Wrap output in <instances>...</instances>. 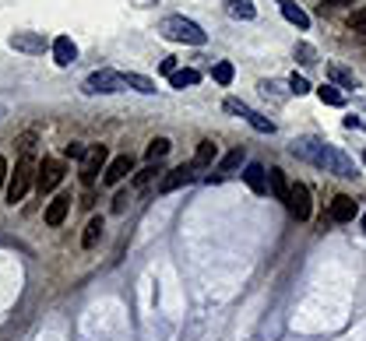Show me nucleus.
<instances>
[{
	"label": "nucleus",
	"mask_w": 366,
	"mask_h": 341,
	"mask_svg": "<svg viewBox=\"0 0 366 341\" xmlns=\"http://www.w3.org/2000/svg\"><path fill=\"white\" fill-rule=\"evenodd\" d=\"M289 151L299 155V158H306L310 165L324 169V173H335V176H356V162H352L349 155H342L338 148L317 141V138H299V141L289 144Z\"/></svg>",
	"instance_id": "1"
},
{
	"label": "nucleus",
	"mask_w": 366,
	"mask_h": 341,
	"mask_svg": "<svg viewBox=\"0 0 366 341\" xmlns=\"http://www.w3.org/2000/svg\"><path fill=\"white\" fill-rule=\"evenodd\" d=\"M159 32H163L166 39H173V42H190V46H204V42H208L204 28H201L197 22L183 18V15H169V18H163Z\"/></svg>",
	"instance_id": "2"
},
{
	"label": "nucleus",
	"mask_w": 366,
	"mask_h": 341,
	"mask_svg": "<svg viewBox=\"0 0 366 341\" xmlns=\"http://www.w3.org/2000/svg\"><path fill=\"white\" fill-rule=\"evenodd\" d=\"M35 173H39V169H35V162H32V158H22V162L15 165L11 183H8V201H11V204L25 201V194H28V187H32Z\"/></svg>",
	"instance_id": "3"
},
{
	"label": "nucleus",
	"mask_w": 366,
	"mask_h": 341,
	"mask_svg": "<svg viewBox=\"0 0 366 341\" xmlns=\"http://www.w3.org/2000/svg\"><path fill=\"white\" fill-rule=\"evenodd\" d=\"M127 88V78L120 71H95L85 78V92L88 95H113V92H124Z\"/></svg>",
	"instance_id": "4"
},
{
	"label": "nucleus",
	"mask_w": 366,
	"mask_h": 341,
	"mask_svg": "<svg viewBox=\"0 0 366 341\" xmlns=\"http://www.w3.org/2000/svg\"><path fill=\"white\" fill-rule=\"evenodd\" d=\"M222 109H226V113H233V117H243V120H247L253 131H260V134H272V131H275V124H272L268 117L253 113V109H250L247 102H240V99H226V102H222Z\"/></svg>",
	"instance_id": "5"
},
{
	"label": "nucleus",
	"mask_w": 366,
	"mask_h": 341,
	"mask_svg": "<svg viewBox=\"0 0 366 341\" xmlns=\"http://www.w3.org/2000/svg\"><path fill=\"white\" fill-rule=\"evenodd\" d=\"M102 165H106V144H92V148L85 151V158H81V169H78L85 187H92L99 173H106Z\"/></svg>",
	"instance_id": "6"
},
{
	"label": "nucleus",
	"mask_w": 366,
	"mask_h": 341,
	"mask_svg": "<svg viewBox=\"0 0 366 341\" xmlns=\"http://www.w3.org/2000/svg\"><path fill=\"white\" fill-rule=\"evenodd\" d=\"M60 180H64V162H60V158H42L39 173H35V187H39V194L57 190Z\"/></svg>",
	"instance_id": "7"
},
{
	"label": "nucleus",
	"mask_w": 366,
	"mask_h": 341,
	"mask_svg": "<svg viewBox=\"0 0 366 341\" xmlns=\"http://www.w3.org/2000/svg\"><path fill=\"white\" fill-rule=\"evenodd\" d=\"M194 180H197V165H194V162L176 165V169H169V173L159 180V194H173V190H180V187H187V183H194Z\"/></svg>",
	"instance_id": "8"
},
{
	"label": "nucleus",
	"mask_w": 366,
	"mask_h": 341,
	"mask_svg": "<svg viewBox=\"0 0 366 341\" xmlns=\"http://www.w3.org/2000/svg\"><path fill=\"white\" fill-rule=\"evenodd\" d=\"M285 208L292 211L296 222H306V218H310V190H306L303 183H292V190H289V204H285Z\"/></svg>",
	"instance_id": "9"
},
{
	"label": "nucleus",
	"mask_w": 366,
	"mask_h": 341,
	"mask_svg": "<svg viewBox=\"0 0 366 341\" xmlns=\"http://www.w3.org/2000/svg\"><path fill=\"white\" fill-rule=\"evenodd\" d=\"M243 180H247V187H250L253 194H268V169L260 165V162H250V165L243 169Z\"/></svg>",
	"instance_id": "10"
},
{
	"label": "nucleus",
	"mask_w": 366,
	"mask_h": 341,
	"mask_svg": "<svg viewBox=\"0 0 366 341\" xmlns=\"http://www.w3.org/2000/svg\"><path fill=\"white\" fill-rule=\"evenodd\" d=\"M53 60H57L60 67H71V64L78 60V46L71 42V35H57V39H53Z\"/></svg>",
	"instance_id": "11"
},
{
	"label": "nucleus",
	"mask_w": 366,
	"mask_h": 341,
	"mask_svg": "<svg viewBox=\"0 0 366 341\" xmlns=\"http://www.w3.org/2000/svg\"><path fill=\"white\" fill-rule=\"evenodd\" d=\"M131 169H134V162H131V155H117L110 165H106V176H102V180H106L110 187H117L127 173H131Z\"/></svg>",
	"instance_id": "12"
},
{
	"label": "nucleus",
	"mask_w": 366,
	"mask_h": 341,
	"mask_svg": "<svg viewBox=\"0 0 366 341\" xmlns=\"http://www.w3.org/2000/svg\"><path fill=\"white\" fill-rule=\"evenodd\" d=\"M67 211H71V197L67 194H60V197H53L49 201V208H46V225H64V218H67Z\"/></svg>",
	"instance_id": "13"
},
{
	"label": "nucleus",
	"mask_w": 366,
	"mask_h": 341,
	"mask_svg": "<svg viewBox=\"0 0 366 341\" xmlns=\"http://www.w3.org/2000/svg\"><path fill=\"white\" fill-rule=\"evenodd\" d=\"M278 8H282V15H285L289 25H296V28H310V15L296 4V0H278Z\"/></svg>",
	"instance_id": "14"
},
{
	"label": "nucleus",
	"mask_w": 366,
	"mask_h": 341,
	"mask_svg": "<svg viewBox=\"0 0 366 341\" xmlns=\"http://www.w3.org/2000/svg\"><path fill=\"white\" fill-rule=\"evenodd\" d=\"M268 190L275 194V201H285V204H289V190H292V183L285 180L282 169H268Z\"/></svg>",
	"instance_id": "15"
},
{
	"label": "nucleus",
	"mask_w": 366,
	"mask_h": 341,
	"mask_svg": "<svg viewBox=\"0 0 366 341\" xmlns=\"http://www.w3.org/2000/svg\"><path fill=\"white\" fill-rule=\"evenodd\" d=\"M356 211H359V208H356V201H352V197H345V194H338V197L331 201V218H335V222H352V218H356Z\"/></svg>",
	"instance_id": "16"
},
{
	"label": "nucleus",
	"mask_w": 366,
	"mask_h": 341,
	"mask_svg": "<svg viewBox=\"0 0 366 341\" xmlns=\"http://www.w3.org/2000/svg\"><path fill=\"white\" fill-rule=\"evenodd\" d=\"M11 46H15V49H25V53H42V49H46V39H39V35H32V32H15V35H11Z\"/></svg>",
	"instance_id": "17"
},
{
	"label": "nucleus",
	"mask_w": 366,
	"mask_h": 341,
	"mask_svg": "<svg viewBox=\"0 0 366 341\" xmlns=\"http://www.w3.org/2000/svg\"><path fill=\"white\" fill-rule=\"evenodd\" d=\"M226 11L240 22H253L257 18V8H253V0H226Z\"/></svg>",
	"instance_id": "18"
},
{
	"label": "nucleus",
	"mask_w": 366,
	"mask_h": 341,
	"mask_svg": "<svg viewBox=\"0 0 366 341\" xmlns=\"http://www.w3.org/2000/svg\"><path fill=\"white\" fill-rule=\"evenodd\" d=\"M215 155H219V144H215V141H201V144H197V151H194V165H197V169L212 165V162H215Z\"/></svg>",
	"instance_id": "19"
},
{
	"label": "nucleus",
	"mask_w": 366,
	"mask_h": 341,
	"mask_svg": "<svg viewBox=\"0 0 366 341\" xmlns=\"http://www.w3.org/2000/svg\"><path fill=\"white\" fill-rule=\"evenodd\" d=\"M99 236H102V218H99V215H92V218H88V225H85L81 247H85V250H92V247L99 243Z\"/></svg>",
	"instance_id": "20"
},
{
	"label": "nucleus",
	"mask_w": 366,
	"mask_h": 341,
	"mask_svg": "<svg viewBox=\"0 0 366 341\" xmlns=\"http://www.w3.org/2000/svg\"><path fill=\"white\" fill-rule=\"evenodd\" d=\"M201 81V74L197 71H190V67H183V71H173L169 74V85L173 88H187V85H197Z\"/></svg>",
	"instance_id": "21"
},
{
	"label": "nucleus",
	"mask_w": 366,
	"mask_h": 341,
	"mask_svg": "<svg viewBox=\"0 0 366 341\" xmlns=\"http://www.w3.org/2000/svg\"><path fill=\"white\" fill-rule=\"evenodd\" d=\"M328 74H331V81H335V85H342V88H356L352 71H345L342 64H331V67H328Z\"/></svg>",
	"instance_id": "22"
},
{
	"label": "nucleus",
	"mask_w": 366,
	"mask_h": 341,
	"mask_svg": "<svg viewBox=\"0 0 366 341\" xmlns=\"http://www.w3.org/2000/svg\"><path fill=\"white\" fill-rule=\"evenodd\" d=\"M317 99H321L324 106H345V95H342L335 85H321V88H317Z\"/></svg>",
	"instance_id": "23"
},
{
	"label": "nucleus",
	"mask_w": 366,
	"mask_h": 341,
	"mask_svg": "<svg viewBox=\"0 0 366 341\" xmlns=\"http://www.w3.org/2000/svg\"><path fill=\"white\" fill-rule=\"evenodd\" d=\"M166 151H169V141H166V138H155V141L144 148V158H148V162H159Z\"/></svg>",
	"instance_id": "24"
},
{
	"label": "nucleus",
	"mask_w": 366,
	"mask_h": 341,
	"mask_svg": "<svg viewBox=\"0 0 366 341\" xmlns=\"http://www.w3.org/2000/svg\"><path fill=\"white\" fill-rule=\"evenodd\" d=\"M127 78V88H134V92H141V95H151L155 92V81H148V78H141V74H124Z\"/></svg>",
	"instance_id": "25"
},
{
	"label": "nucleus",
	"mask_w": 366,
	"mask_h": 341,
	"mask_svg": "<svg viewBox=\"0 0 366 341\" xmlns=\"http://www.w3.org/2000/svg\"><path fill=\"white\" fill-rule=\"evenodd\" d=\"M233 74H236V71H233V64H226V60L212 67V78H215L219 85H229V81H233Z\"/></svg>",
	"instance_id": "26"
},
{
	"label": "nucleus",
	"mask_w": 366,
	"mask_h": 341,
	"mask_svg": "<svg viewBox=\"0 0 366 341\" xmlns=\"http://www.w3.org/2000/svg\"><path fill=\"white\" fill-rule=\"evenodd\" d=\"M35 141H39V138H35V131H25V134H22V138L15 141V144H18V151H22V158H28V155H32Z\"/></svg>",
	"instance_id": "27"
},
{
	"label": "nucleus",
	"mask_w": 366,
	"mask_h": 341,
	"mask_svg": "<svg viewBox=\"0 0 366 341\" xmlns=\"http://www.w3.org/2000/svg\"><path fill=\"white\" fill-rule=\"evenodd\" d=\"M243 158H247V155H243V148H233V151H229V155L222 158V173H229V169H236V165H240Z\"/></svg>",
	"instance_id": "28"
},
{
	"label": "nucleus",
	"mask_w": 366,
	"mask_h": 341,
	"mask_svg": "<svg viewBox=\"0 0 366 341\" xmlns=\"http://www.w3.org/2000/svg\"><path fill=\"white\" fill-rule=\"evenodd\" d=\"M349 25H352V32H359V35H366V8H359V11H352V18H349Z\"/></svg>",
	"instance_id": "29"
},
{
	"label": "nucleus",
	"mask_w": 366,
	"mask_h": 341,
	"mask_svg": "<svg viewBox=\"0 0 366 341\" xmlns=\"http://www.w3.org/2000/svg\"><path fill=\"white\" fill-rule=\"evenodd\" d=\"M296 56H299V64H306V67H310V64H317V60H313L317 53H313V46H306V42L296 46Z\"/></svg>",
	"instance_id": "30"
},
{
	"label": "nucleus",
	"mask_w": 366,
	"mask_h": 341,
	"mask_svg": "<svg viewBox=\"0 0 366 341\" xmlns=\"http://www.w3.org/2000/svg\"><path fill=\"white\" fill-rule=\"evenodd\" d=\"M155 173H163V169H159V165H148V169H141V173L134 176V187H148V180H151Z\"/></svg>",
	"instance_id": "31"
},
{
	"label": "nucleus",
	"mask_w": 366,
	"mask_h": 341,
	"mask_svg": "<svg viewBox=\"0 0 366 341\" xmlns=\"http://www.w3.org/2000/svg\"><path fill=\"white\" fill-rule=\"evenodd\" d=\"M289 92H292V95H306V92H313V88H310V81H306V78H296V74H292Z\"/></svg>",
	"instance_id": "32"
},
{
	"label": "nucleus",
	"mask_w": 366,
	"mask_h": 341,
	"mask_svg": "<svg viewBox=\"0 0 366 341\" xmlns=\"http://www.w3.org/2000/svg\"><path fill=\"white\" fill-rule=\"evenodd\" d=\"M85 151H88V148H85L81 141H71V144L64 148V155H67V158H85Z\"/></svg>",
	"instance_id": "33"
},
{
	"label": "nucleus",
	"mask_w": 366,
	"mask_h": 341,
	"mask_svg": "<svg viewBox=\"0 0 366 341\" xmlns=\"http://www.w3.org/2000/svg\"><path fill=\"white\" fill-rule=\"evenodd\" d=\"M113 211H117V215H124V211H127V190H120V194L113 197Z\"/></svg>",
	"instance_id": "34"
},
{
	"label": "nucleus",
	"mask_w": 366,
	"mask_h": 341,
	"mask_svg": "<svg viewBox=\"0 0 366 341\" xmlns=\"http://www.w3.org/2000/svg\"><path fill=\"white\" fill-rule=\"evenodd\" d=\"M176 71V60H173V56H166V60H163V74H173Z\"/></svg>",
	"instance_id": "35"
},
{
	"label": "nucleus",
	"mask_w": 366,
	"mask_h": 341,
	"mask_svg": "<svg viewBox=\"0 0 366 341\" xmlns=\"http://www.w3.org/2000/svg\"><path fill=\"white\" fill-rule=\"evenodd\" d=\"M345 127H349V131H352V127L359 131V127H363V120H359V117H345Z\"/></svg>",
	"instance_id": "36"
},
{
	"label": "nucleus",
	"mask_w": 366,
	"mask_h": 341,
	"mask_svg": "<svg viewBox=\"0 0 366 341\" xmlns=\"http://www.w3.org/2000/svg\"><path fill=\"white\" fill-rule=\"evenodd\" d=\"M4 180H8V162L0 158V187H4Z\"/></svg>",
	"instance_id": "37"
},
{
	"label": "nucleus",
	"mask_w": 366,
	"mask_h": 341,
	"mask_svg": "<svg viewBox=\"0 0 366 341\" xmlns=\"http://www.w3.org/2000/svg\"><path fill=\"white\" fill-rule=\"evenodd\" d=\"M345 4H352V0H328V8H345Z\"/></svg>",
	"instance_id": "38"
},
{
	"label": "nucleus",
	"mask_w": 366,
	"mask_h": 341,
	"mask_svg": "<svg viewBox=\"0 0 366 341\" xmlns=\"http://www.w3.org/2000/svg\"><path fill=\"white\" fill-rule=\"evenodd\" d=\"M359 109H366V99H363V102H359Z\"/></svg>",
	"instance_id": "39"
},
{
	"label": "nucleus",
	"mask_w": 366,
	"mask_h": 341,
	"mask_svg": "<svg viewBox=\"0 0 366 341\" xmlns=\"http://www.w3.org/2000/svg\"><path fill=\"white\" fill-rule=\"evenodd\" d=\"M363 229H366V215H363Z\"/></svg>",
	"instance_id": "40"
},
{
	"label": "nucleus",
	"mask_w": 366,
	"mask_h": 341,
	"mask_svg": "<svg viewBox=\"0 0 366 341\" xmlns=\"http://www.w3.org/2000/svg\"><path fill=\"white\" fill-rule=\"evenodd\" d=\"M363 162H366V151H363Z\"/></svg>",
	"instance_id": "41"
}]
</instances>
